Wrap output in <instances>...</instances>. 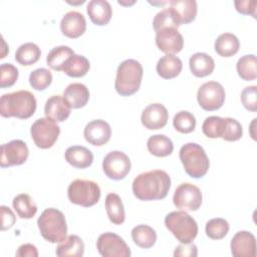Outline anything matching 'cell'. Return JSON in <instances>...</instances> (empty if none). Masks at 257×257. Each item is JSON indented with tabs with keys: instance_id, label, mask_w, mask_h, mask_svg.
<instances>
[{
	"instance_id": "1",
	"label": "cell",
	"mask_w": 257,
	"mask_h": 257,
	"mask_svg": "<svg viewBox=\"0 0 257 257\" xmlns=\"http://www.w3.org/2000/svg\"><path fill=\"white\" fill-rule=\"evenodd\" d=\"M171 188V178L163 170H153L138 175L133 182V193L142 201L164 199Z\"/></svg>"
},
{
	"instance_id": "2",
	"label": "cell",
	"mask_w": 257,
	"mask_h": 257,
	"mask_svg": "<svg viewBox=\"0 0 257 257\" xmlns=\"http://www.w3.org/2000/svg\"><path fill=\"white\" fill-rule=\"evenodd\" d=\"M36 99L28 90L5 93L0 98V114L3 117L28 118L35 112Z\"/></svg>"
},
{
	"instance_id": "3",
	"label": "cell",
	"mask_w": 257,
	"mask_h": 257,
	"mask_svg": "<svg viewBox=\"0 0 257 257\" xmlns=\"http://www.w3.org/2000/svg\"><path fill=\"white\" fill-rule=\"evenodd\" d=\"M143 66L136 59H125L117 67L114 87L121 96H130L136 93L142 82Z\"/></svg>"
},
{
	"instance_id": "4",
	"label": "cell",
	"mask_w": 257,
	"mask_h": 257,
	"mask_svg": "<svg viewBox=\"0 0 257 257\" xmlns=\"http://www.w3.org/2000/svg\"><path fill=\"white\" fill-rule=\"evenodd\" d=\"M41 236L50 243H60L66 238L67 225L64 214L55 209H45L37 220Z\"/></svg>"
},
{
	"instance_id": "5",
	"label": "cell",
	"mask_w": 257,
	"mask_h": 257,
	"mask_svg": "<svg viewBox=\"0 0 257 257\" xmlns=\"http://www.w3.org/2000/svg\"><path fill=\"white\" fill-rule=\"evenodd\" d=\"M180 160L186 173L195 179L204 177L210 167V162L204 149L196 143H188L180 149Z\"/></svg>"
},
{
	"instance_id": "6",
	"label": "cell",
	"mask_w": 257,
	"mask_h": 257,
	"mask_svg": "<svg viewBox=\"0 0 257 257\" xmlns=\"http://www.w3.org/2000/svg\"><path fill=\"white\" fill-rule=\"evenodd\" d=\"M167 229L181 243L193 242L198 234V224L186 211H174L165 218Z\"/></svg>"
},
{
	"instance_id": "7",
	"label": "cell",
	"mask_w": 257,
	"mask_h": 257,
	"mask_svg": "<svg viewBox=\"0 0 257 257\" xmlns=\"http://www.w3.org/2000/svg\"><path fill=\"white\" fill-rule=\"evenodd\" d=\"M67 196L72 204L82 207H91L99 201L100 188L98 184L93 181L77 179L69 184Z\"/></svg>"
},
{
	"instance_id": "8",
	"label": "cell",
	"mask_w": 257,
	"mask_h": 257,
	"mask_svg": "<svg viewBox=\"0 0 257 257\" xmlns=\"http://www.w3.org/2000/svg\"><path fill=\"white\" fill-rule=\"evenodd\" d=\"M31 138L40 149H49L57 141L60 134V127L53 119L41 117L36 119L30 128Z\"/></svg>"
},
{
	"instance_id": "9",
	"label": "cell",
	"mask_w": 257,
	"mask_h": 257,
	"mask_svg": "<svg viewBox=\"0 0 257 257\" xmlns=\"http://www.w3.org/2000/svg\"><path fill=\"white\" fill-rule=\"evenodd\" d=\"M225 89L217 81L203 83L197 92V100L200 106L208 111L219 109L225 101Z\"/></svg>"
},
{
	"instance_id": "10",
	"label": "cell",
	"mask_w": 257,
	"mask_h": 257,
	"mask_svg": "<svg viewBox=\"0 0 257 257\" xmlns=\"http://www.w3.org/2000/svg\"><path fill=\"white\" fill-rule=\"evenodd\" d=\"M173 202L183 211H196L202 204L201 190L191 183H182L175 190Z\"/></svg>"
},
{
	"instance_id": "11",
	"label": "cell",
	"mask_w": 257,
	"mask_h": 257,
	"mask_svg": "<svg viewBox=\"0 0 257 257\" xmlns=\"http://www.w3.org/2000/svg\"><path fill=\"white\" fill-rule=\"evenodd\" d=\"M98 253L104 257H130L131 249L124 240L115 233L106 232L96 241Z\"/></svg>"
},
{
	"instance_id": "12",
	"label": "cell",
	"mask_w": 257,
	"mask_h": 257,
	"mask_svg": "<svg viewBox=\"0 0 257 257\" xmlns=\"http://www.w3.org/2000/svg\"><path fill=\"white\" fill-rule=\"evenodd\" d=\"M131 167L130 158L120 151L108 153L102 161V170L111 180H122L131 171Z\"/></svg>"
},
{
	"instance_id": "13",
	"label": "cell",
	"mask_w": 257,
	"mask_h": 257,
	"mask_svg": "<svg viewBox=\"0 0 257 257\" xmlns=\"http://www.w3.org/2000/svg\"><path fill=\"white\" fill-rule=\"evenodd\" d=\"M29 155L26 144L21 140H13L1 146L0 166L2 168L19 166L26 162Z\"/></svg>"
},
{
	"instance_id": "14",
	"label": "cell",
	"mask_w": 257,
	"mask_h": 257,
	"mask_svg": "<svg viewBox=\"0 0 257 257\" xmlns=\"http://www.w3.org/2000/svg\"><path fill=\"white\" fill-rule=\"evenodd\" d=\"M156 44L161 51L167 54H175L182 50L184 38L178 28L163 27L156 31Z\"/></svg>"
},
{
	"instance_id": "15",
	"label": "cell",
	"mask_w": 257,
	"mask_h": 257,
	"mask_svg": "<svg viewBox=\"0 0 257 257\" xmlns=\"http://www.w3.org/2000/svg\"><path fill=\"white\" fill-rule=\"evenodd\" d=\"M168 3V9L178 26L195 20L197 15V2L195 0H172Z\"/></svg>"
},
{
	"instance_id": "16",
	"label": "cell",
	"mask_w": 257,
	"mask_h": 257,
	"mask_svg": "<svg viewBox=\"0 0 257 257\" xmlns=\"http://www.w3.org/2000/svg\"><path fill=\"white\" fill-rule=\"evenodd\" d=\"M231 253L235 257H255L256 239L248 231L237 232L231 240Z\"/></svg>"
},
{
	"instance_id": "17",
	"label": "cell",
	"mask_w": 257,
	"mask_h": 257,
	"mask_svg": "<svg viewBox=\"0 0 257 257\" xmlns=\"http://www.w3.org/2000/svg\"><path fill=\"white\" fill-rule=\"evenodd\" d=\"M169 113L162 103H151L142 112L141 120L148 130H160L167 124Z\"/></svg>"
},
{
	"instance_id": "18",
	"label": "cell",
	"mask_w": 257,
	"mask_h": 257,
	"mask_svg": "<svg viewBox=\"0 0 257 257\" xmlns=\"http://www.w3.org/2000/svg\"><path fill=\"white\" fill-rule=\"evenodd\" d=\"M83 136L86 142L92 146L105 145L111 136L110 125L103 119H94L89 121L83 131Z\"/></svg>"
},
{
	"instance_id": "19",
	"label": "cell",
	"mask_w": 257,
	"mask_h": 257,
	"mask_svg": "<svg viewBox=\"0 0 257 257\" xmlns=\"http://www.w3.org/2000/svg\"><path fill=\"white\" fill-rule=\"evenodd\" d=\"M86 29V21L82 13L78 11H68L60 21L61 32L69 38L81 36Z\"/></svg>"
},
{
	"instance_id": "20",
	"label": "cell",
	"mask_w": 257,
	"mask_h": 257,
	"mask_svg": "<svg viewBox=\"0 0 257 257\" xmlns=\"http://www.w3.org/2000/svg\"><path fill=\"white\" fill-rule=\"evenodd\" d=\"M70 106L63 96L56 94L50 96L44 106L46 117L53 119L56 122L64 121L70 114Z\"/></svg>"
},
{
	"instance_id": "21",
	"label": "cell",
	"mask_w": 257,
	"mask_h": 257,
	"mask_svg": "<svg viewBox=\"0 0 257 257\" xmlns=\"http://www.w3.org/2000/svg\"><path fill=\"white\" fill-rule=\"evenodd\" d=\"M87 14L95 25L102 26L109 22L112 14L111 6L106 0H91L86 6Z\"/></svg>"
},
{
	"instance_id": "22",
	"label": "cell",
	"mask_w": 257,
	"mask_h": 257,
	"mask_svg": "<svg viewBox=\"0 0 257 257\" xmlns=\"http://www.w3.org/2000/svg\"><path fill=\"white\" fill-rule=\"evenodd\" d=\"M64 158L69 165L77 169H85L93 162L91 151L83 146H72L67 148Z\"/></svg>"
},
{
	"instance_id": "23",
	"label": "cell",
	"mask_w": 257,
	"mask_h": 257,
	"mask_svg": "<svg viewBox=\"0 0 257 257\" xmlns=\"http://www.w3.org/2000/svg\"><path fill=\"white\" fill-rule=\"evenodd\" d=\"M62 96L71 108H80L87 103L89 99V91L84 84L74 82L66 86Z\"/></svg>"
},
{
	"instance_id": "24",
	"label": "cell",
	"mask_w": 257,
	"mask_h": 257,
	"mask_svg": "<svg viewBox=\"0 0 257 257\" xmlns=\"http://www.w3.org/2000/svg\"><path fill=\"white\" fill-rule=\"evenodd\" d=\"M189 66L191 72L195 76L205 77L213 72L215 68V62L209 54L204 52H196L190 57Z\"/></svg>"
},
{
	"instance_id": "25",
	"label": "cell",
	"mask_w": 257,
	"mask_h": 257,
	"mask_svg": "<svg viewBox=\"0 0 257 257\" xmlns=\"http://www.w3.org/2000/svg\"><path fill=\"white\" fill-rule=\"evenodd\" d=\"M156 68L161 77L171 79L180 74L183 68V63L175 54H166L159 59Z\"/></svg>"
},
{
	"instance_id": "26",
	"label": "cell",
	"mask_w": 257,
	"mask_h": 257,
	"mask_svg": "<svg viewBox=\"0 0 257 257\" xmlns=\"http://www.w3.org/2000/svg\"><path fill=\"white\" fill-rule=\"evenodd\" d=\"M55 253L58 257H81L84 253V243L77 235H69L59 243Z\"/></svg>"
},
{
	"instance_id": "27",
	"label": "cell",
	"mask_w": 257,
	"mask_h": 257,
	"mask_svg": "<svg viewBox=\"0 0 257 257\" xmlns=\"http://www.w3.org/2000/svg\"><path fill=\"white\" fill-rule=\"evenodd\" d=\"M105 210L109 221L114 225H120L124 222L125 214L120 197L115 193L107 194L105 198Z\"/></svg>"
},
{
	"instance_id": "28",
	"label": "cell",
	"mask_w": 257,
	"mask_h": 257,
	"mask_svg": "<svg viewBox=\"0 0 257 257\" xmlns=\"http://www.w3.org/2000/svg\"><path fill=\"white\" fill-rule=\"evenodd\" d=\"M74 51L72 48L66 45H59L56 47H53L46 56V62L47 65L57 71H62L64 64L66 61L74 55Z\"/></svg>"
},
{
	"instance_id": "29",
	"label": "cell",
	"mask_w": 257,
	"mask_h": 257,
	"mask_svg": "<svg viewBox=\"0 0 257 257\" xmlns=\"http://www.w3.org/2000/svg\"><path fill=\"white\" fill-rule=\"evenodd\" d=\"M239 39L233 33H223L219 35L215 41V50L220 56L223 57H230L236 54L239 50Z\"/></svg>"
},
{
	"instance_id": "30",
	"label": "cell",
	"mask_w": 257,
	"mask_h": 257,
	"mask_svg": "<svg viewBox=\"0 0 257 257\" xmlns=\"http://www.w3.org/2000/svg\"><path fill=\"white\" fill-rule=\"evenodd\" d=\"M148 151L156 157H167L173 153L174 145L165 135H154L147 142Z\"/></svg>"
},
{
	"instance_id": "31",
	"label": "cell",
	"mask_w": 257,
	"mask_h": 257,
	"mask_svg": "<svg viewBox=\"0 0 257 257\" xmlns=\"http://www.w3.org/2000/svg\"><path fill=\"white\" fill-rule=\"evenodd\" d=\"M132 238L139 247L148 249L155 245L157 241V233L152 227L141 224L133 228Z\"/></svg>"
},
{
	"instance_id": "32",
	"label": "cell",
	"mask_w": 257,
	"mask_h": 257,
	"mask_svg": "<svg viewBox=\"0 0 257 257\" xmlns=\"http://www.w3.org/2000/svg\"><path fill=\"white\" fill-rule=\"evenodd\" d=\"M40 55L41 51L38 45L33 42H26L17 48L15 52V59L19 64L29 66L37 62Z\"/></svg>"
},
{
	"instance_id": "33",
	"label": "cell",
	"mask_w": 257,
	"mask_h": 257,
	"mask_svg": "<svg viewBox=\"0 0 257 257\" xmlns=\"http://www.w3.org/2000/svg\"><path fill=\"white\" fill-rule=\"evenodd\" d=\"M89 68L90 63L85 56L74 54L66 61L62 71L70 77H81L88 72Z\"/></svg>"
},
{
	"instance_id": "34",
	"label": "cell",
	"mask_w": 257,
	"mask_h": 257,
	"mask_svg": "<svg viewBox=\"0 0 257 257\" xmlns=\"http://www.w3.org/2000/svg\"><path fill=\"white\" fill-rule=\"evenodd\" d=\"M12 206L21 219H31L37 212L36 204L27 194L17 195L12 201Z\"/></svg>"
},
{
	"instance_id": "35",
	"label": "cell",
	"mask_w": 257,
	"mask_h": 257,
	"mask_svg": "<svg viewBox=\"0 0 257 257\" xmlns=\"http://www.w3.org/2000/svg\"><path fill=\"white\" fill-rule=\"evenodd\" d=\"M226 130V117L212 115L206 117L202 124L204 135L210 139L222 138Z\"/></svg>"
},
{
	"instance_id": "36",
	"label": "cell",
	"mask_w": 257,
	"mask_h": 257,
	"mask_svg": "<svg viewBox=\"0 0 257 257\" xmlns=\"http://www.w3.org/2000/svg\"><path fill=\"white\" fill-rule=\"evenodd\" d=\"M239 76L246 81L254 80L257 77L256 56L254 54H247L239 58L236 64Z\"/></svg>"
},
{
	"instance_id": "37",
	"label": "cell",
	"mask_w": 257,
	"mask_h": 257,
	"mask_svg": "<svg viewBox=\"0 0 257 257\" xmlns=\"http://www.w3.org/2000/svg\"><path fill=\"white\" fill-rule=\"evenodd\" d=\"M205 231L211 239H223L229 232V223L223 218H214L206 223Z\"/></svg>"
},
{
	"instance_id": "38",
	"label": "cell",
	"mask_w": 257,
	"mask_h": 257,
	"mask_svg": "<svg viewBox=\"0 0 257 257\" xmlns=\"http://www.w3.org/2000/svg\"><path fill=\"white\" fill-rule=\"evenodd\" d=\"M173 124L178 132L182 134H189L192 133L196 127V118L190 111L181 110L175 114Z\"/></svg>"
},
{
	"instance_id": "39",
	"label": "cell",
	"mask_w": 257,
	"mask_h": 257,
	"mask_svg": "<svg viewBox=\"0 0 257 257\" xmlns=\"http://www.w3.org/2000/svg\"><path fill=\"white\" fill-rule=\"evenodd\" d=\"M52 81V74L47 68H37L29 75V83L36 90H44Z\"/></svg>"
},
{
	"instance_id": "40",
	"label": "cell",
	"mask_w": 257,
	"mask_h": 257,
	"mask_svg": "<svg viewBox=\"0 0 257 257\" xmlns=\"http://www.w3.org/2000/svg\"><path fill=\"white\" fill-rule=\"evenodd\" d=\"M18 78V69L12 63H2L0 65V87L12 86Z\"/></svg>"
},
{
	"instance_id": "41",
	"label": "cell",
	"mask_w": 257,
	"mask_h": 257,
	"mask_svg": "<svg viewBox=\"0 0 257 257\" xmlns=\"http://www.w3.org/2000/svg\"><path fill=\"white\" fill-rule=\"evenodd\" d=\"M243 130L241 123L232 117H226V130L222 137L227 142H235L242 138Z\"/></svg>"
},
{
	"instance_id": "42",
	"label": "cell",
	"mask_w": 257,
	"mask_h": 257,
	"mask_svg": "<svg viewBox=\"0 0 257 257\" xmlns=\"http://www.w3.org/2000/svg\"><path fill=\"white\" fill-rule=\"evenodd\" d=\"M153 26L155 31L163 28V27H176L178 28V24L175 22L171 12L168 8L163 9L162 11L158 12L153 20Z\"/></svg>"
},
{
	"instance_id": "43",
	"label": "cell",
	"mask_w": 257,
	"mask_h": 257,
	"mask_svg": "<svg viewBox=\"0 0 257 257\" xmlns=\"http://www.w3.org/2000/svg\"><path fill=\"white\" fill-rule=\"evenodd\" d=\"M256 85L245 87L241 92V101L244 107L250 111L257 110V96H256Z\"/></svg>"
},
{
	"instance_id": "44",
	"label": "cell",
	"mask_w": 257,
	"mask_h": 257,
	"mask_svg": "<svg viewBox=\"0 0 257 257\" xmlns=\"http://www.w3.org/2000/svg\"><path fill=\"white\" fill-rule=\"evenodd\" d=\"M198 255L197 246L190 242V243H181L179 246L176 247L174 251L175 257H196Z\"/></svg>"
},
{
	"instance_id": "45",
	"label": "cell",
	"mask_w": 257,
	"mask_h": 257,
	"mask_svg": "<svg viewBox=\"0 0 257 257\" xmlns=\"http://www.w3.org/2000/svg\"><path fill=\"white\" fill-rule=\"evenodd\" d=\"M0 211H1V230L5 231L10 229L15 224L16 218L12 210L7 206L2 205L0 207Z\"/></svg>"
},
{
	"instance_id": "46",
	"label": "cell",
	"mask_w": 257,
	"mask_h": 257,
	"mask_svg": "<svg viewBox=\"0 0 257 257\" xmlns=\"http://www.w3.org/2000/svg\"><path fill=\"white\" fill-rule=\"evenodd\" d=\"M234 5L236 10L242 14L251 15L254 18L256 17V10H257V2L256 1H235Z\"/></svg>"
},
{
	"instance_id": "47",
	"label": "cell",
	"mask_w": 257,
	"mask_h": 257,
	"mask_svg": "<svg viewBox=\"0 0 257 257\" xmlns=\"http://www.w3.org/2000/svg\"><path fill=\"white\" fill-rule=\"evenodd\" d=\"M16 256H18V257H37L38 251L34 245L27 243V244H23V245L19 246V248L16 252Z\"/></svg>"
}]
</instances>
